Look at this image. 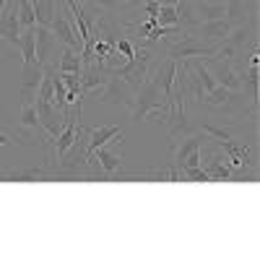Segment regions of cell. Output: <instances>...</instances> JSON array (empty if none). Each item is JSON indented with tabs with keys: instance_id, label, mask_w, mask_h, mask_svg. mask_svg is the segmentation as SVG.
Masks as SVG:
<instances>
[{
	"instance_id": "6da1fadb",
	"label": "cell",
	"mask_w": 260,
	"mask_h": 260,
	"mask_svg": "<svg viewBox=\"0 0 260 260\" xmlns=\"http://www.w3.org/2000/svg\"><path fill=\"white\" fill-rule=\"evenodd\" d=\"M136 45V55L130 57L122 68H117L112 76H120L122 81H127V86L133 91H138L141 86L151 78V47L141 45V42H133Z\"/></svg>"
},
{
	"instance_id": "7a4b0ae2",
	"label": "cell",
	"mask_w": 260,
	"mask_h": 260,
	"mask_svg": "<svg viewBox=\"0 0 260 260\" xmlns=\"http://www.w3.org/2000/svg\"><path fill=\"white\" fill-rule=\"evenodd\" d=\"M167 110H169V102L161 96L156 83L148 78L133 96V104H130V120L141 122V120H146L148 112H167Z\"/></svg>"
},
{
	"instance_id": "3957f363",
	"label": "cell",
	"mask_w": 260,
	"mask_h": 260,
	"mask_svg": "<svg viewBox=\"0 0 260 260\" xmlns=\"http://www.w3.org/2000/svg\"><path fill=\"white\" fill-rule=\"evenodd\" d=\"M216 52V45H206V42H201L198 37H192V34H185L182 42H169V52L167 57L169 60H175V62H182V60H190V57H213Z\"/></svg>"
},
{
	"instance_id": "277c9868",
	"label": "cell",
	"mask_w": 260,
	"mask_h": 260,
	"mask_svg": "<svg viewBox=\"0 0 260 260\" xmlns=\"http://www.w3.org/2000/svg\"><path fill=\"white\" fill-rule=\"evenodd\" d=\"M133 96H136V91L130 89L127 81H122L120 76H110L107 83L99 89V99L102 102L117 104V107H127V110H130V104H133Z\"/></svg>"
},
{
	"instance_id": "5b68a950",
	"label": "cell",
	"mask_w": 260,
	"mask_h": 260,
	"mask_svg": "<svg viewBox=\"0 0 260 260\" xmlns=\"http://www.w3.org/2000/svg\"><path fill=\"white\" fill-rule=\"evenodd\" d=\"M203 62H206V68L211 71V76L216 78L219 86H224V89H229V91H242V78H240V73L234 71V62L213 60V57H208Z\"/></svg>"
},
{
	"instance_id": "8992f818",
	"label": "cell",
	"mask_w": 260,
	"mask_h": 260,
	"mask_svg": "<svg viewBox=\"0 0 260 260\" xmlns=\"http://www.w3.org/2000/svg\"><path fill=\"white\" fill-rule=\"evenodd\" d=\"M232 21L229 18H213V21H198L195 26H190V29H195V34L192 37H203L201 42H206V45H219V42H224L226 39V34L232 31Z\"/></svg>"
},
{
	"instance_id": "52a82bcc",
	"label": "cell",
	"mask_w": 260,
	"mask_h": 260,
	"mask_svg": "<svg viewBox=\"0 0 260 260\" xmlns=\"http://www.w3.org/2000/svg\"><path fill=\"white\" fill-rule=\"evenodd\" d=\"M0 39L11 42L18 47L21 39V24H18V3H8L6 11L0 13Z\"/></svg>"
},
{
	"instance_id": "ba28073f",
	"label": "cell",
	"mask_w": 260,
	"mask_h": 260,
	"mask_svg": "<svg viewBox=\"0 0 260 260\" xmlns=\"http://www.w3.org/2000/svg\"><path fill=\"white\" fill-rule=\"evenodd\" d=\"M50 29H52V34L57 37V42H62L65 47H71V50H76V52H81V50H83V42H81V37L76 34V29L71 26V21L65 18V16L55 13V18H52Z\"/></svg>"
},
{
	"instance_id": "9c48e42d",
	"label": "cell",
	"mask_w": 260,
	"mask_h": 260,
	"mask_svg": "<svg viewBox=\"0 0 260 260\" xmlns=\"http://www.w3.org/2000/svg\"><path fill=\"white\" fill-rule=\"evenodd\" d=\"M175 76H177V62L169 60V57L154 71V76H151V81L156 83V89L161 91V96L167 102H169V94H172V86H175Z\"/></svg>"
},
{
	"instance_id": "30bf717a",
	"label": "cell",
	"mask_w": 260,
	"mask_h": 260,
	"mask_svg": "<svg viewBox=\"0 0 260 260\" xmlns=\"http://www.w3.org/2000/svg\"><path fill=\"white\" fill-rule=\"evenodd\" d=\"M34 31H37V62L47 65L52 50H57V37L52 34L50 26H34Z\"/></svg>"
},
{
	"instance_id": "8fae6325",
	"label": "cell",
	"mask_w": 260,
	"mask_h": 260,
	"mask_svg": "<svg viewBox=\"0 0 260 260\" xmlns=\"http://www.w3.org/2000/svg\"><path fill=\"white\" fill-rule=\"evenodd\" d=\"M42 76H45V65H39V62L24 65V89H21V99H34L37 96Z\"/></svg>"
},
{
	"instance_id": "7c38bea8",
	"label": "cell",
	"mask_w": 260,
	"mask_h": 260,
	"mask_svg": "<svg viewBox=\"0 0 260 260\" xmlns=\"http://www.w3.org/2000/svg\"><path fill=\"white\" fill-rule=\"evenodd\" d=\"M195 18L198 21H213V18H226L224 0H192Z\"/></svg>"
},
{
	"instance_id": "4fadbf2b",
	"label": "cell",
	"mask_w": 260,
	"mask_h": 260,
	"mask_svg": "<svg viewBox=\"0 0 260 260\" xmlns=\"http://www.w3.org/2000/svg\"><path fill=\"white\" fill-rule=\"evenodd\" d=\"M117 133H122V130L117 125H104V127H89V156H86V167H89L94 151L102 148L104 143H110V138H115Z\"/></svg>"
},
{
	"instance_id": "5bb4252c",
	"label": "cell",
	"mask_w": 260,
	"mask_h": 260,
	"mask_svg": "<svg viewBox=\"0 0 260 260\" xmlns=\"http://www.w3.org/2000/svg\"><path fill=\"white\" fill-rule=\"evenodd\" d=\"M206 141H208V138H206V133H190V136H185L182 146H177V148H175V156H172V164H177V167H180V164L187 159V154H192V151H198Z\"/></svg>"
},
{
	"instance_id": "9a60e30c",
	"label": "cell",
	"mask_w": 260,
	"mask_h": 260,
	"mask_svg": "<svg viewBox=\"0 0 260 260\" xmlns=\"http://www.w3.org/2000/svg\"><path fill=\"white\" fill-rule=\"evenodd\" d=\"M52 175L47 169H39V167H31V169H21V172H8V175H0V180L6 182H42V180H50Z\"/></svg>"
},
{
	"instance_id": "2e32d148",
	"label": "cell",
	"mask_w": 260,
	"mask_h": 260,
	"mask_svg": "<svg viewBox=\"0 0 260 260\" xmlns=\"http://www.w3.org/2000/svg\"><path fill=\"white\" fill-rule=\"evenodd\" d=\"M34 99H21V115H18V120H21V125H24L26 130H45V127H42V122H39Z\"/></svg>"
},
{
	"instance_id": "e0dca14e",
	"label": "cell",
	"mask_w": 260,
	"mask_h": 260,
	"mask_svg": "<svg viewBox=\"0 0 260 260\" xmlns=\"http://www.w3.org/2000/svg\"><path fill=\"white\" fill-rule=\"evenodd\" d=\"M240 78H242V91H247V99H250L252 112H255V110H257V83H260V78H257V65H250V68H247Z\"/></svg>"
},
{
	"instance_id": "ac0fdd59",
	"label": "cell",
	"mask_w": 260,
	"mask_h": 260,
	"mask_svg": "<svg viewBox=\"0 0 260 260\" xmlns=\"http://www.w3.org/2000/svg\"><path fill=\"white\" fill-rule=\"evenodd\" d=\"M18 50L24 52V65L37 62V31H34V26H31V29H26V31H21Z\"/></svg>"
},
{
	"instance_id": "d6986e66",
	"label": "cell",
	"mask_w": 260,
	"mask_h": 260,
	"mask_svg": "<svg viewBox=\"0 0 260 260\" xmlns=\"http://www.w3.org/2000/svg\"><path fill=\"white\" fill-rule=\"evenodd\" d=\"M237 94H240V91H229V89H224V86H216L213 91H206V94L201 96V104H208V107H226Z\"/></svg>"
},
{
	"instance_id": "ffe728a7",
	"label": "cell",
	"mask_w": 260,
	"mask_h": 260,
	"mask_svg": "<svg viewBox=\"0 0 260 260\" xmlns=\"http://www.w3.org/2000/svg\"><path fill=\"white\" fill-rule=\"evenodd\" d=\"M81 52L71 50V47H65L62 55H60V62H57V71L60 73H81Z\"/></svg>"
},
{
	"instance_id": "44dd1931",
	"label": "cell",
	"mask_w": 260,
	"mask_h": 260,
	"mask_svg": "<svg viewBox=\"0 0 260 260\" xmlns=\"http://www.w3.org/2000/svg\"><path fill=\"white\" fill-rule=\"evenodd\" d=\"M34 16H37V26H50L55 18V3L52 0H34Z\"/></svg>"
},
{
	"instance_id": "7402d4cb",
	"label": "cell",
	"mask_w": 260,
	"mask_h": 260,
	"mask_svg": "<svg viewBox=\"0 0 260 260\" xmlns=\"http://www.w3.org/2000/svg\"><path fill=\"white\" fill-rule=\"evenodd\" d=\"M18 24H21V29L37 26V16H34L31 0H18Z\"/></svg>"
},
{
	"instance_id": "603a6c76",
	"label": "cell",
	"mask_w": 260,
	"mask_h": 260,
	"mask_svg": "<svg viewBox=\"0 0 260 260\" xmlns=\"http://www.w3.org/2000/svg\"><path fill=\"white\" fill-rule=\"evenodd\" d=\"M159 26H180V16H177V8L175 6H159Z\"/></svg>"
},
{
	"instance_id": "cb8c5ba5",
	"label": "cell",
	"mask_w": 260,
	"mask_h": 260,
	"mask_svg": "<svg viewBox=\"0 0 260 260\" xmlns=\"http://www.w3.org/2000/svg\"><path fill=\"white\" fill-rule=\"evenodd\" d=\"M201 133H206V138H213V141H232V130L229 127H216L211 122H206L201 127Z\"/></svg>"
},
{
	"instance_id": "d4e9b609",
	"label": "cell",
	"mask_w": 260,
	"mask_h": 260,
	"mask_svg": "<svg viewBox=\"0 0 260 260\" xmlns=\"http://www.w3.org/2000/svg\"><path fill=\"white\" fill-rule=\"evenodd\" d=\"M115 50L122 55V57H133L136 55V45H133V39H125V37H117V42H115Z\"/></svg>"
},
{
	"instance_id": "484cf974",
	"label": "cell",
	"mask_w": 260,
	"mask_h": 260,
	"mask_svg": "<svg viewBox=\"0 0 260 260\" xmlns=\"http://www.w3.org/2000/svg\"><path fill=\"white\" fill-rule=\"evenodd\" d=\"M60 78H62V83H65L68 91H81V73H60Z\"/></svg>"
},
{
	"instance_id": "4316f807",
	"label": "cell",
	"mask_w": 260,
	"mask_h": 260,
	"mask_svg": "<svg viewBox=\"0 0 260 260\" xmlns=\"http://www.w3.org/2000/svg\"><path fill=\"white\" fill-rule=\"evenodd\" d=\"M146 13L148 16H159V3L156 0H146Z\"/></svg>"
},
{
	"instance_id": "83f0119b",
	"label": "cell",
	"mask_w": 260,
	"mask_h": 260,
	"mask_svg": "<svg viewBox=\"0 0 260 260\" xmlns=\"http://www.w3.org/2000/svg\"><path fill=\"white\" fill-rule=\"evenodd\" d=\"M16 141L8 136V133H3V130H0V146H13Z\"/></svg>"
},
{
	"instance_id": "f1b7e54d",
	"label": "cell",
	"mask_w": 260,
	"mask_h": 260,
	"mask_svg": "<svg viewBox=\"0 0 260 260\" xmlns=\"http://www.w3.org/2000/svg\"><path fill=\"white\" fill-rule=\"evenodd\" d=\"M159 6H177V0H156Z\"/></svg>"
},
{
	"instance_id": "f546056e",
	"label": "cell",
	"mask_w": 260,
	"mask_h": 260,
	"mask_svg": "<svg viewBox=\"0 0 260 260\" xmlns=\"http://www.w3.org/2000/svg\"><path fill=\"white\" fill-rule=\"evenodd\" d=\"M125 3H130V6H141V3H146V0H125Z\"/></svg>"
},
{
	"instance_id": "4dcf8cb0",
	"label": "cell",
	"mask_w": 260,
	"mask_h": 260,
	"mask_svg": "<svg viewBox=\"0 0 260 260\" xmlns=\"http://www.w3.org/2000/svg\"><path fill=\"white\" fill-rule=\"evenodd\" d=\"M8 3H11V0H0V13L6 11V6H8Z\"/></svg>"
}]
</instances>
